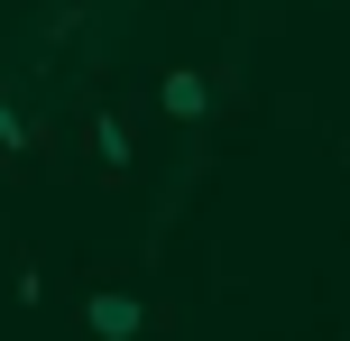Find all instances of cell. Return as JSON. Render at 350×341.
Listing matches in <instances>:
<instances>
[{
	"instance_id": "1",
	"label": "cell",
	"mask_w": 350,
	"mask_h": 341,
	"mask_svg": "<svg viewBox=\"0 0 350 341\" xmlns=\"http://www.w3.org/2000/svg\"><path fill=\"white\" fill-rule=\"evenodd\" d=\"M74 323H83L92 341H139L148 323H157V305H148V295H129V286H83Z\"/></svg>"
},
{
	"instance_id": "2",
	"label": "cell",
	"mask_w": 350,
	"mask_h": 341,
	"mask_svg": "<svg viewBox=\"0 0 350 341\" xmlns=\"http://www.w3.org/2000/svg\"><path fill=\"white\" fill-rule=\"evenodd\" d=\"M83 157H92V176L102 185H129L139 176V148H129V111H83Z\"/></svg>"
},
{
	"instance_id": "3",
	"label": "cell",
	"mask_w": 350,
	"mask_h": 341,
	"mask_svg": "<svg viewBox=\"0 0 350 341\" xmlns=\"http://www.w3.org/2000/svg\"><path fill=\"white\" fill-rule=\"evenodd\" d=\"M157 111L175 129H203L212 111H221V74H203V65H166L157 74Z\"/></svg>"
},
{
	"instance_id": "4",
	"label": "cell",
	"mask_w": 350,
	"mask_h": 341,
	"mask_svg": "<svg viewBox=\"0 0 350 341\" xmlns=\"http://www.w3.org/2000/svg\"><path fill=\"white\" fill-rule=\"evenodd\" d=\"M0 157H10V166H28V157H37V129L18 120V102H10V83H0Z\"/></svg>"
},
{
	"instance_id": "5",
	"label": "cell",
	"mask_w": 350,
	"mask_h": 341,
	"mask_svg": "<svg viewBox=\"0 0 350 341\" xmlns=\"http://www.w3.org/2000/svg\"><path fill=\"white\" fill-rule=\"evenodd\" d=\"M10 295H18V305H46V258L18 249V258H10Z\"/></svg>"
},
{
	"instance_id": "6",
	"label": "cell",
	"mask_w": 350,
	"mask_h": 341,
	"mask_svg": "<svg viewBox=\"0 0 350 341\" xmlns=\"http://www.w3.org/2000/svg\"><path fill=\"white\" fill-rule=\"evenodd\" d=\"M341 148H350V139H341Z\"/></svg>"
}]
</instances>
